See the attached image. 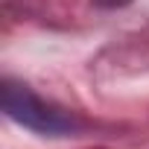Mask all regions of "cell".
<instances>
[{
    "label": "cell",
    "mask_w": 149,
    "mask_h": 149,
    "mask_svg": "<svg viewBox=\"0 0 149 149\" xmlns=\"http://www.w3.org/2000/svg\"><path fill=\"white\" fill-rule=\"evenodd\" d=\"M3 111L15 123H21V126H26V129H32L38 134H50V137L70 134L76 129V120L73 117H67L64 111H58L53 105H47L29 88L12 85V82H6V88H3Z\"/></svg>",
    "instance_id": "6da1fadb"
}]
</instances>
